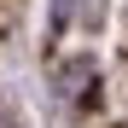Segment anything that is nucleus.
<instances>
[{"mask_svg": "<svg viewBox=\"0 0 128 128\" xmlns=\"http://www.w3.org/2000/svg\"><path fill=\"white\" fill-rule=\"evenodd\" d=\"M70 12H76V0H52V24H70Z\"/></svg>", "mask_w": 128, "mask_h": 128, "instance_id": "1", "label": "nucleus"}]
</instances>
